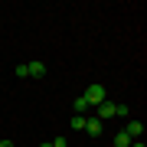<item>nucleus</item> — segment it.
<instances>
[{
  "label": "nucleus",
  "instance_id": "f257e3e1",
  "mask_svg": "<svg viewBox=\"0 0 147 147\" xmlns=\"http://www.w3.org/2000/svg\"><path fill=\"white\" fill-rule=\"evenodd\" d=\"M85 101H88V108H98L101 101H108V88L105 85H88V92H85Z\"/></svg>",
  "mask_w": 147,
  "mask_h": 147
},
{
  "label": "nucleus",
  "instance_id": "f03ea898",
  "mask_svg": "<svg viewBox=\"0 0 147 147\" xmlns=\"http://www.w3.org/2000/svg\"><path fill=\"white\" fill-rule=\"evenodd\" d=\"M82 131H88V137H101V131H105V121L98 118H85V127Z\"/></svg>",
  "mask_w": 147,
  "mask_h": 147
},
{
  "label": "nucleus",
  "instance_id": "7ed1b4c3",
  "mask_svg": "<svg viewBox=\"0 0 147 147\" xmlns=\"http://www.w3.org/2000/svg\"><path fill=\"white\" fill-rule=\"evenodd\" d=\"M98 121H108V118H118V105H111V101H101L98 105Z\"/></svg>",
  "mask_w": 147,
  "mask_h": 147
},
{
  "label": "nucleus",
  "instance_id": "20e7f679",
  "mask_svg": "<svg viewBox=\"0 0 147 147\" xmlns=\"http://www.w3.org/2000/svg\"><path fill=\"white\" fill-rule=\"evenodd\" d=\"M124 134L131 137V141H141V137H144V124H141V121H127Z\"/></svg>",
  "mask_w": 147,
  "mask_h": 147
},
{
  "label": "nucleus",
  "instance_id": "39448f33",
  "mask_svg": "<svg viewBox=\"0 0 147 147\" xmlns=\"http://www.w3.org/2000/svg\"><path fill=\"white\" fill-rule=\"evenodd\" d=\"M26 75L42 79V75H46V62H26Z\"/></svg>",
  "mask_w": 147,
  "mask_h": 147
},
{
  "label": "nucleus",
  "instance_id": "423d86ee",
  "mask_svg": "<svg viewBox=\"0 0 147 147\" xmlns=\"http://www.w3.org/2000/svg\"><path fill=\"white\" fill-rule=\"evenodd\" d=\"M72 108H75V115H85V111H92V108H88V101H85V95H79V98L72 101Z\"/></svg>",
  "mask_w": 147,
  "mask_h": 147
},
{
  "label": "nucleus",
  "instance_id": "0eeeda50",
  "mask_svg": "<svg viewBox=\"0 0 147 147\" xmlns=\"http://www.w3.org/2000/svg\"><path fill=\"white\" fill-rule=\"evenodd\" d=\"M115 147H131V137H127L124 131H118L115 134Z\"/></svg>",
  "mask_w": 147,
  "mask_h": 147
},
{
  "label": "nucleus",
  "instance_id": "6e6552de",
  "mask_svg": "<svg viewBox=\"0 0 147 147\" xmlns=\"http://www.w3.org/2000/svg\"><path fill=\"white\" fill-rule=\"evenodd\" d=\"M13 75H16V79H30V75H26V62H16L13 65Z\"/></svg>",
  "mask_w": 147,
  "mask_h": 147
},
{
  "label": "nucleus",
  "instance_id": "1a4fd4ad",
  "mask_svg": "<svg viewBox=\"0 0 147 147\" xmlns=\"http://www.w3.org/2000/svg\"><path fill=\"white\" fill-rule=\"evenodd\" d=\"M69 124H72L75 131H82V127H85V115H72V121H69Z\"/></svg>",
  "mask_w": 147,
  "mask_h": 147
},
{
  "label": "nucleus",
  "instance_id": "9d476101",
  "mask_svg": "<svg viewBox=\"0 0 147 147\" xmlns=\"http://www.w3.org/2000/svg\"><path fill=\"white\" fill-rule=\"evenodd\" d=\"M49 144H53V147H69V141H65V137H56V141H49Z\"/></svg>",
  "mask_w": 147,
  "mask_h": 147
},
{
  "label": "nucleus",
  "instance_id": "9b49d317",
  "mask_svg": "<svg viewBox=\"0 0 147 147\" xmlns=\"http://www.w3.org/2000/svg\"><path fill=\"white\" fill-rule=\"evenodd\" d=\"M131 147H147V144L144 141H131Z\"/></svg>",
  "mask_w": 147,
  "mask_h": 147
},
{
  "label": "nucleus",
  "instance_id": "f8f14e48",
  "mask_svg": "<svg viewBox=\"0 0 147 147\" xmlns=\"http://www.w3.org/2000/svg\"><path fill=\"white\" fill-rule=\"evenodd\" d=\"M0 147H13V144H10V141H0Z\"/></svg>",
  "mask_w": 147,
  "mask_h": 147
}]
</instances>
